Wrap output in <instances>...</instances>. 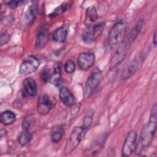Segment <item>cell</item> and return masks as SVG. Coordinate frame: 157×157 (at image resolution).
<instances>
[{"label": "cell", "instance_id": "cell-24", "mask_svg": "<svg viewBox=\"0 0 157 157\" xmlns=\"http://www.w3.org/2000/svg\"><path fill=\"white\" fill-rule=\"evenodd\" d=\"M65 71L68 74H71L74 72L75 69V63L71 59H68L64 64Z\"/></svg>", "mask_w": 157, "mask_h": 157}, {"label": "cell", "instance_id": "cell-12", "mask_svg": "<svg viewBox=\"0 0 157 157\" xmlns=\"http://www.w3.org/2000/svg\"><path fill=\"white\" fill-rule=\"evenodd\" d=\"M49 37L48 26L44 25L39 30L36 39V47L38 50H41L46 45Z\"/></svg>", "mask_w": 157, "mask_h": 157}, {"label": "cell", "instance_id": "cell-21", "mask_svg": "<svg viewBox=\"0 0 157 157\" xmlns=\"http://www.w3.org/2000/svg\"><path fill=\"white\" fill-rule=\"evenodd\" d=\"M33 134L29 131H25L20 134L18 138V143L21 146H25L32 139Z\"/></svg>", "mask_w": 157, "mask_h": 157}, {"label": "cell", "instance_id": "cell-29", "mask_svg": "<svg viewBox=\"0 0 157 157\" xmlns=\"http://www.w3.org/2000/svg\"><path fill=\"white\" fill-rule=\"evenodd\" d=\"M153 44H154V46L155 47H156V44H157V42H156V31H155V33H154V35H153Z\"/></svg>", "mask_w": 157, "mask_h": 157}, {"label": "cell", "instance_id": "cell-26", "mask_svg": "<svg viewBox=\"0 0 157 157\" xmlns=\"http://www.w3.org/2000/svg\"><path fill=\"white\" fill-rule=\"evenodd\" d=\"M10 39V36L8 33L6 31H4L1 34L0 36V44L1 45H3L6 44H7Z\"/></svg>", "mask_w": 157, "mask_h": 157}, {"label": "cell", "instance_id": "cell-19", "mask_svg": "<svg viewBox=\"0 0 157 157\" xmlns=\"http://www.w3.org/2000/svg\"><path fill=\"white\" fill-rule=\"evenodd\" d=\"M16 120L15 114L10 110H6L1 113L0 115V121L4 125H9L12 124Z\"/></svg>", "mask_w": 157, "mask_h": 157}, {"label": "cell", "instance_id": "cell-10", "mask_svg": "<svg viewBox=\"0 0 157 157\" xmlns=\"http://www.w3.org/2000/svg\"><path fill=\"white\" fill-rule=\"evenodd\" d=\"M52 102L48 95L41 94L38 99L37 111L41 115H45L49 113L52 108Z\"/></svg>", "mask_w": 157, "mask_h": 157}, {"label": "cell", "instance_id": "cell-23", "mask_svg": "<svg viewBox=\"0 0 157 157\" xmlns=\"http://www.w3.org/2000/svg\"><path fill=\"white\" fill-rule=\"evenodd\" d=\"M66 10V4H61L59 6H58L56 7L54 10L49 14L50 17H56L58 15H60L63 13H64Z\"/></svg>", "mask_w": 157, "mask_h": 157}, {"label": "cell", "instance_id": "cell-6", "mask_svg": "<svg viewBox=\"0 0 157 157\" xmlns=\"http://www.w3.org/2000/svg\"><path fill=\"white\" fill-rule=\"evenodd\" d=\"M105 27V23L100 21L87 27L82 34V40L86 43L94 42L102 33Z\"/></svg>", "mask_w": 157, "mask_h": 157}, {"label": "cell", "instance_id": "cell-28", "mask_svg": "<svg viewBox=\"0 0 157 157\" xmlns=\"http://www.w3.org/2000/svg\"><path fill=\"white\" fill-rule=\"evenodd\" d=\"M50 76L51 75L50 74V72L46 69L42 71L40 74V78L44 82H47L48 81H50Z\"/></svg>", "mask_w": 157, "mask_h": 157}, {"label": "cell", "instance_id": "cell-13", "mask_svg": "<svg viewBox=\"0 0 157 157\" xmlns=\"http://www.w3.org/2000/svg\"><path fill=\"white\" fill-rule=\"evenodd\" d=\"M37 93V85L34 79L32 78H27L23 81V88L22 94L24 97L36 96Z\"/></svg>", "mask_w": 157, "mask_h": 157}, {"label": "cell", "instance_id": "cell-9", "mask_svg": "<svg viewBox=\"0 0 157 157\" xmlns=\"http://www.w3.org/2000/svg\"><path fill=\"white\" fill-rule=\"evenodd\" d=\"M137 146V133L135 131H131L128 134L122 147V156H129L135 151Z\"/></svg>", "mask_w": 157, "mask_h": 157}, {"label": "cell", "instance_id": "cell-5", "mask_svg": "<svg viewBox=\"0 0 157 157\" xmlns=\"http://www.w3.org/2000/svg\"><path fill=\"white\" fill-rule=\"evenodd\" d=\"M102 78V72L99 67H96L91 71L85 83V93L88 97L94 93Z\"/></svg>", "mask_w": 157, "mask_h": 157}, {"label": "cell", "instance_id": "cell-17", "mask_svg": "<svg viewBox=\"0 0 157 157\" xmlns=\"http://www.w3.org/2000/svg\"><path fill=\"white\" fill-rule=\"evenodd\" d=\"M62 64L61 63H57L54 66V69L52 74H51L50 82L55 86H59L62 82L61 77Z\"/></svg>", "mask_w": 157, "mask_h": 157}, {"label": "cell", "instance_id": "cell-4", "mask_svg": "<svg viewBox=\"0 0 157 157\" xmlns=\"http://www.w3.org/2000/svg\"><path fill=\"white\" fill-rule=\"evenodd\" d=\"M86 131L87 129L82 126H76L72 129L67 140L64 149V152L66 155L69 154L77 147L81 141L84 139Z\"/></svg>", "mask_w": 157, "mask_h": 157}, {"label": "cell", "instance_id": "cell-27", "mask_svg": "<svg viewBox=\"0 0 157 157\" xmlns=\"http://www.w3.org/2000/svg\"><path fill=\"white\" fill-rule=\"evenodd\" d=\"M92 121H93L92 116H91V115H86V116L84 118L83 123L82 126H83V128H85L86 129L88 130V129L89 128V127H90V125L91 124Z\"/></svg>", "mask_w": 157, "mask_h": 157}, {"label": "cell", "instance_id": "cell-20", "mask_svg": "<svg viewBox=\"0 0 157 157\" xmlns=\"http://www.w3.org/2000/svg\"><path fill=\"white\" fill-rule=\"evenodd\" d=\"M64 135V129L62 127L55 128L51 133V140L54 144H57L61 141Z\"/></svg>", "mask_w": 157, "mask_h": 157}, {"label": "cell", "instance_id": "cell-2", "mask_svg": "<svg viewBox=\"0 0 157 157\" xmlns=\"http://www.w3.org/2000/svg\"><path fill=\"white\" fill-rule=\"evenodd\" d=\"M156 107V104H155L152 107L148 122L142 128L140 137V147L142 149L147 148L150 146L155 134L157 122Z\"/></svg>", "mask_w": 157, "mask_h": 157}, {"label": "cell", "instance_id": "cell-16", "mask_svg": "<svg viewBox=\"0 0 157 157\" xmlns=\"http://www.w3.org/2000/svg\"><path fill=\"white\" fill-rule=\"evenodd\" d=\"M98 18V15L97 10L94 6H90L87 8L85 13V18L84 23L88 27L96 23Z\"/></svg>", "mask_w": 157, "mask_h": 157}, {"label": "cell", "instance_id": "cell-7", "mask_svg": "<svg viewBox=\"0 0 157 157\" xmlns=\"http://www.w3.org/2000/svg\"><path fill=\"white\" fill-rule=\"evenodd\" d=\"M40 64V59L35 56L26 57L20 66L19 72L21 75H28L36 71Z\"/></svg>", "mask_w": 157, "mask_h": 157}, {"label": "cell", "instance_id": "cell-22", "mask_svg": "<svg viewBox=\"0 0 157 157\" xmlns=\"http://www.w3.org/2000/svg\"><path fill=\"white\" fill-rule=\"evenodd\" d=\"M33 123H34V117L31 115L26 116L24 118L22 122V128L23 130L25 131L29 130Z\"/></svg>", "mask_w": 157, "mask_h": 157}, {"label": "cell", "instance_id": "cell-15", "mask_svg": "<svg viewBox=\"0 0 157 157\" xmlns=\"http://www.w3.org/2000/svg\"><path fill=\"white\" fill-rule=\"evenodd\" d=\"M68 31L69 26L67 25H63L54 31L52 35L53 40L59 43L65 42L67 39Z\"/></svg>", "mask_w": 157, "mask_h": 157}, {"label": "cell", "instance_id": "cell-25", "mask_svg": "<svg viewBox=\"0 0 157 157\" xmlns=\"http://www.w3.org/2000/svg\"><path fill=\"white\" fill-rule=\"evenodd\" d=\"M24 2L23 1H6V4L12 9H14Z\"/></svg>", "mask_w": 157, "mask_h": 157}, {"label": "cell", "instance_id": "cell-14", "mask_svg": "<svg viewBox=\"0 0 157 157\" xmlns=\"http://www.w3.org/2000/svg\"><path fill=\"white\" fill-rule=\"evenodd\" d=\"M59 98L62 102L67 107L74 105L76 101L73 94L64 86L61 87L59 90Z\"/></svg>", "mask_w": 157, "mask_h": 157}, {"label": "cell", "instance_id": "cell-11", "mask_svg": "<svg viewBox=\"0 0 157 157\" xmlns=\"http://www.w3.org/2000/svg\"><path fill=\"white\" fill-rule=\"evenodd\" d=\"M95 61V56L93 53L85 52L81 53L78 58V67L82 70H86L92 67Z\"/></svg>", "mask_w": 157, "mask_h": 157}, {"label": "cell", "instance_id": "cell-18", "mask_svg": "<svg viewBox=\"0 0 157 157\" xmlns=\"http://www.w3.org/2000/svg\"><path fill=\"white\" fill-rule=\"evenodd\" d=\"M38 12V2L37 1H33L28 7L25 14L26 21L31 23L36 18Z\"/></svg>", "mask_w": 157, "mask_h": 157}, {"label": "cell", "instance_id": "cell-3", "mask_svg": "<svg viewBox=\"0 0 157 157\" xmlns=\"http://www.w3.org/2000/svg\"><path fill=\"white\" fill-rule=\"evenodd\" d=\"M126 27V22L124 20H120L113 25L108 36V44L110 47L121 43L125 34Z\"/></svg>", "mask_w": 157, "mask_h": 157}, {"label": "cell", "instance_id": "cell-8", "mask_svg": "<svg viewBox=\"0 0 157 157\" xmlns=\"http://www.w3.org/2000/svg\"><path fill=\"white\" fill-rule=\"evenodd\" d=\"M145 56L144 54L139 55L135 58L122 72L120 78L121 80H127L132 76L142 66L145 60Z\"/></svg>", "mask_w": 157, "mask_h": 157}, {"label": "cell", "instance_id": "cell-1", "mask_svg": "<svg viewBox=\"0 0 157 157\" xmlns=\"http://www.w3.org/2000/svg\"><path fill=\"white\" fill-rule=\"evenodd\" d=\"M144 25V20L140 19L129 34L123 39L110 61L109 67L110 69L115 67L124 60L129 49L143 28Z\"/></svg>", "mask_w": 157, "mask_h": 157}]
</instances>
